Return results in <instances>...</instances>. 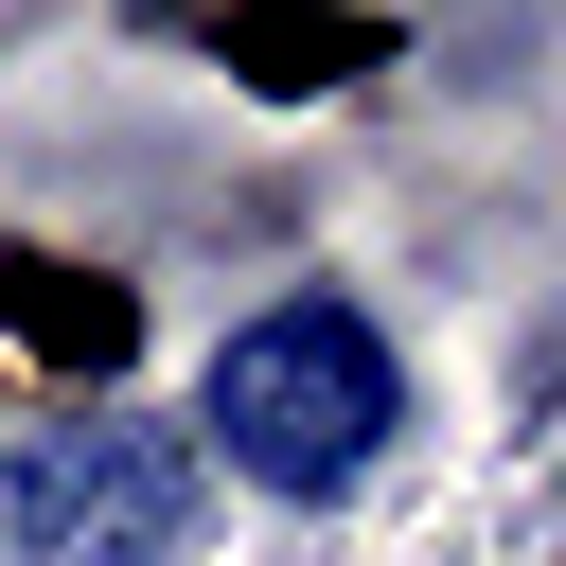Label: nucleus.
I'll return each instance as SVG.
<instances>
[{
    "label": "nucleus",
    "instance_id": "1",
    "mask_svg": "<svg viewBox=\"0 0 566 566\" xmlns=\"http://www.w3.org/2000/svg\"><path fill=\"white\" fill-rule=\"evenodd\" d=\"M407 424V371L354 301H265L230 354H212V442L265 478V495H336L371 442Z\"/></svg>",
    "mask_w": 566,
    "mask_h": 566
},
{
    "label": "nucleus",
    "instance_id": "2",
    "mask_svg": "<svg viewBox=\"0 0 566 566\" xmlns=\"http://www.w3.org/2000/svg\"><path fill=\"white\" fill-rule=\"evenodd\" d=\"M0 531L35 566H195V460L159 424H35L0 460Z\"/></svg>",
    "mask_w": 566,
    "mask_h": 566
}]
</instances>
